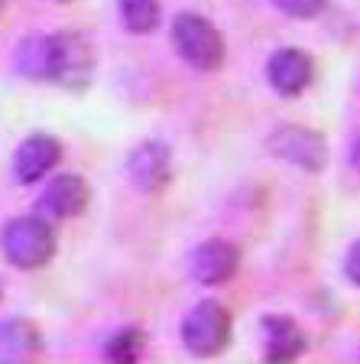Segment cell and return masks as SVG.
<instances>
[{
  "mask_svg": "<svg viewBox=\"0 0 360 364\" xmlns=\"http://www.w3.org/2000/svg\"><path fill=\"white\" fill-rule=\"evenodd\" d=\"M94 78V49L78 30L45 36V82L65 91H84Z\"/></svg>",
  "mask_w": 360,
  "mask_h": 364,
  "instance_id": "cell-1",
  "label": "cell"
},
{
  "mask_svg": "<svg viewBox=\"0 0 360 364\" xmlns=\"http://www.w3.org/2000/svg\"><path fill=\"white\" fill-rule=\"evenodd\" d=\"M0 250L16 270H39L55 257V231L53 221L43 215H20L10 218L0 231Z\"/></svg>",
  "mask_w": 360,
  "mask_h": 364,
  "instance_id": "cell-2",
  "label": "cell"
},
{
  "mask_svg": "<svg viewBox=\"0 0 360 364\" xmlns=\"http://www.w3.org/2000/svg\"><path fill=\"white\" fill-rule=\"evenodd\" d=\"M173 46L175 53L198 72H214L224 65V36L202 14H179L173 20Z\"/></svg>",
  "mask_w": 360,
  "mask_h": 364,
  "instance_id": "cell-3",
  "label": "cell"
},
{
  "mask_svg": "<svg viewBox=\"0 0 360 364\" xmlns=\"http://www.w3.org/2000/svg\"><path fill=\"white\" fill-rule=\"evenodd\" d=\"M231 328L234 318L227 312V306L218 303V299H202L198 306H192V312L182 322V341H185V348L192 355L211 358L227 348Z\"/></svg>",
  "mask_w": 360,
  "mask_h": 364,
  "instance_id": "cell-4",
  "label": "cell"
},
{
  "mask_svg": "<svg viewBox=\"0 0 360 364\" xmlns=\"http://www.w3.org/2000/svg\"><path fill=\"white\" fill-rule=\"evenodd\" d=\"M270 153L289 166H299L305 173H322L328 163V140L318 130L302 127V124H283L266 140Z\"/></svg>",
  "mask_w": 360,
  "mask_h": 364,
  "instance_id": "cell-5",
  "label": "cell"
},
{
  "mask_svg": "<svg viewBox=\"0 0 360 364\" xmlns=\"http://www.w3.org/2000/svg\"><path fill=\"white\" fill-rule=\"evenodd\" d=\"M88 202H91L88 182L78 173H62L43 189V196L36 202V215H43L45 221H65L82 215L88 208Z\"/></svg>",
  "mask_w": 360,
  "mask_h": 364,
  "instance_id": "cell-6",
  "label": "cell"
},
{
  "mask_svg": "<svg viewBox=\"0 0 360 364\" xmlns=\"http://www.w3.org/2000/svg\"><path fill=\"white\" fill-rule=\"evenodd\" d=\"M127 179L140 192H163L173 179V150L163 140H146L127 156Z\"/></svg>",
  "mask_w": 360,
  "mask_h": 364,
  "instance_id": "cell-7",
  "label": "cell"
},
{
  "mask_svg": "<svg viewBox=\"0 0 360 364\" xmlns=\"http://www.w3.org/2000/svg\"><path fill=\"white\" fill-rule=\"evenodd\" d=\"M315 78V65H312V55L305 49H295V46H285L276 49L266 62V82L276 95L283 98H295L312 85Z\"/></svg>",
  "mask_w": 360,
  "mask_h": 364,
  "instance_id": "cell-8",
  "label": "cell"
},
{
  "mask_svg": "<svg viewBox=\"0 0 360 364\" xmlns=\"http://www.w3.org/2000/svg\"><path fill=\"white\" fill-rule=\"evenodd\" d=\"M62 159V144L55 136L49 134H33L26 136L20 146H16V156H13V169H16V179L23 186H33V182L45 179L59 166Z\"/></svg>",
  "mask_w": 360,
  "mask_h": 364,
  "instance_id": "cell-9",
  "label": "cell"
},
{
  "mask_svg": "<svg viewBox=\"0 0 360 364\" xmlns=\"http://www.w3.org/2000/svg\"><path fill=\"white\" fill-rule=\"evenodd\" d=\"M240 267V250L234 244L221 241V237H211V241L198 244L195 254H192V277H195L202 287H221L237 273Z\"/></svg>",
  "mask_w": 360,
  "mask_h": 364,
  "instance_id": "cell-10",
  "label": "cell"
},
{
  "mask_svg": "<svg viewBox=\"0 0 360 364\" xmlns=\"http://www.w3.org/2000/svg\"><path fill=\"white\" fill-rule=\"evenodd\" d=\"M43 351V335L26 318H10L0 326V364L33 361Z\"/></svg>",
  "mask_w": 360,
  "mask_h": 364,
  "instance_id": "cell-11",
  "label": "cell"
},
{
  "mask_svg": "<svg viewBox=\"0 0 360 364\" xmlns=\"http://www.w3.org/2000/svg\"><path fill=\"white\" fill-rule=\"evenodd\" d=\"M263 335H266V361H293L305 351V332L289 316H266Z\"/></svg>",
  "mask_w": 360,
  "mask_h": 364,
  "instance_id": "cell-12",
  "label": "cell"
},
{
  "mask_svg": "<svg viewBox=\"0 0 360 364\" xmlns=\"http://www.w3.org/2000/svg\"><path fill=\"white\" fill-rule=\"evenodd\" d=\"M120 20L133 36H146L159 23V0H117Z\"/></svg>",
  "mask_w": 360,
  "mask_h": 364,
  "instance_id": "cell-13",
  "label": "cell"
},
{
  "mask_svg": "<svg viewBox=\"0 0 360 364\" xmlns=\"http://www.w3.org/2000/svg\"><path fill=\"white\" fill-rule=\"evenodd\" d=\"M143 348H146V335H143V328L127 326V328H120V332H114L111 338H107L104 355L117 364H130L143 355Z\"/></svg>",
  "mask_w": 360,
  "mask_h": 364,
  "instance_id": "cell-14",
  "label": "cell"
},
{
  "mask_svg": "<svg viewBox=\"0 0 360 364\" xmlns=\"http://www.w3.org/2000/svg\"><path fill=\"white\" fill-rule=\"evenodd\" d=\"M16 72L30 82H45V36H30L16 46Z\"/></svg>",
  "mask_w": 360,
  "mask_h": 364,
  "instance_id": "cell-15",
  "label": "cell"
},
{
  "mask_svg": "<svg viewBox=\"0 0 360 364\" xmlns=\"http://www.w3.org/2000/svg\"><path fill=\"white\" fill-rule=\"evenodd\" d=\"M285 16H295V20H315L324 14L328 0H273Z\"/></svg>",
  "mask_w": 360,
  "mask_h": 364,
  "instance_id": "cell-16",
  "label": "cell"
},
{
  "mask_svg": "<svg viewBox=\"0 0 360 364\" xmlns=\"http://www.w3.org/2000/svg\"><path fill=\"white\" fill-rule=\"evenodd\" d=\"M344 273H347V280H351V283H357V287H360V237H357V241H354V247L347 250Z\"/></svg>",
  "mask_w": 360,
  "mask_h": 364,
  "instance_id": "cell-17",
  "label": "cell"
},
{
  "mask_svg": "<svg viewBox=\"0 0 360 364\" xmlns=\"http://www.w3.org/2000/svg\"><path fill=\"white\" fill-rule=\"evenodd\" d=\"M351 159H354V166L360 169V134H357V140H354V146H351Z\"/></svg>",
  "mask_w": 360,
  "mask_h": 364,
  "instance_id": "cell-18",
  "label": "cell"
},
{
  "mask_svg": "<svg viewBox=\"0 0 360 364\" xmlns=\"http://www.w3.org/2000/svg\"><path fill=\"white\" fill-rule=\"evenodd\" d=\"M55 4H72V0H55Z\"/></svg>",
  "mask_w": 360,
  "mask_h": 364,
  "instance_id": "cell-19",
  "label": "cell"
},
{
  "mask_svg": "<svg viewBox=\"0 0 360 364\" xmlns=\"http://www.w3.org/2000/svg\"><path fill=\"white\" fill-rule=\"evenodd\" d=\"M4 4H7V0H0V10H4Z\"/></svg>",
  "mask_w": 360,
  "mask_h": 364,
  "instance_id": "cell-20",
  "label": "cell"
}]
</instances>
